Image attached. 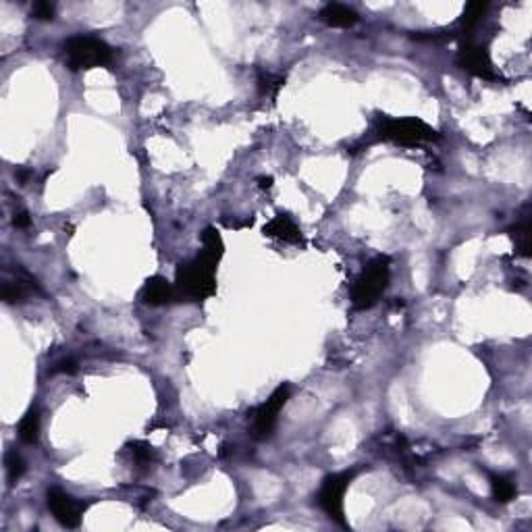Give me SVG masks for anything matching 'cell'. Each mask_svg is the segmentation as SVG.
<instances>
[{"label":"cell","mask_w":532,"mask_h":532,"mask_svg":"<svg viewBox=\"0 0 532 532\" xmlns=\"http://www.w3.org/2000/svg\"><path fill=\"white\" fill-rule=\"evenodd\" d=\"M19 437L27 445L38 443V437H40V414H38L36 407L27 409L25 416L21 418V422H19Z\"/></svg>","instance_id":"12"},{"label":"cell","mask_w":532,"mask_h":532,"mask_svg":"<svg viewBox=\"0 0 532 532\" xmlns=\"http://www.w3.org/2000/svg\"><path fill=\"white\" fill-rule=\"evenodd\" d=\"M46 505L52 511L54 520L65 528H77L81 524L84 511L88 507L86 503L77 501L75 497H71L69 493H65L61 489H48Z\"/></svg>","instance_id":"8"},{"label":"cell","mask_w":532,"mask_h":532,"mask_svg":"<svg viewBox=\"0 0 532 532\" xmlns=\"http://www.w3.org/2000/svg\"><path fill=\"white\" fill-rule=\"evenodd\" d=\"M13 225H15L17 229H27V227L31 225L29 212H27L25 208H21V210H15V214H13Z\"/></svg>","instance_id":"22"},{"label":"cell","mask_w":532,"mask_h":532,"mask_svg":"<svg viewBox=\"0 0 532 532\" xmlns=\"http://www.w3.org/2000/svg\"><path fill=\"white\" fill-rule=\"evenodd\" d=\"M258 183H260V188H262V190H268V188L273 186V177H260Z\"/></svg>","instance_id":"24"},{"label":"cell","mask_w":532,"mask_h":532,"mask_svg":"<svg viewBox=\"0 0 532 532\" xmlns=\"http://www.w3.org/2000/svg\"><path fill=\"white\" fill-rule=\"evenodd\" d=\"M351 477L353 474H349V472H345V474H331L322 481V487H320V493H318V503L325 509V514L341 526H345L343 497H345V491L349 487Z\"/></svg>","instance_id":"6"},{"label":"cell","mask_w":532,"mask_h":532,"mask_svg":"<svg viewBox=\"0 0 532 532\" xmlns=\"http://www.w3.org/2000/svg\"><path fill=\"white\" fill-rule=\"evenodd\" d=\"M5 464H7V477H9V483H11V485H15V483L25 474V461H23V457H21L17 451H9V453H7Z\"/></svg>","instance_id":"17"},{"label":"cell","mask_w":532,"mask_h":532,"mask_svg":"<svg viewBox=\"0 0 532 532\" xmlns=\"http://www.w3.org/2000/svg\"><path fill=\"white\" fill-rule=\"evenodd\" d=\"M377 131L383 140L395 142V144L407 146V148L420 146L427 142H437L441 138L435 127H431L422 119H416V116H403V119L385 116V119H381Z\"/></svg>","instance_id":"3"},{"label":"cell","mask_w":532,"mask_h":532,"mask_svg":"<svg viewBox=\"0 0 532 532\" xmlns=\"http://www.w3.org/2000/svg\"><path fill=\"white\" fill-rule=\"evenodd\" d=\"M318 17L329 27H339V29H345V27H351V25L358 23V13L356 11L345 7V5H337V3H331V5L322 7Z\"/></svg>","instance_id":"11"},{"label":"cell","mask_w":532,"mask_h":532,"mask_svg":"<svg viewBox=\"0 0 532 532\" xmlns=\"http://www.w3.org/2000/svg\"><path fill=\"white\" fill-rule=\"evenodd\" d=\"M140 300L148 306H166L173 300H179L177 298V289L173 283H168L164 277H150L142 291H140Z\"/></svg>","instance_id":"9"},{"label":"cell","mask_w":532,"mask_h":532,"mask_svg":"<svg viewBox=\"0 0 532 532\" xmlns=\"http://www.w3.org/2000/svg\"><path fill=\"white\" fill-rule=\"evenodd\" d=\"M67 65L73 71L110 65L112 48L94 36H73L63 44Z\"/></svg>","instance_id":"4"},{"label":"cell","mask_w":532,"mask_h":532,"mask_svg":"<svg viewBox=\"0 0 532 532\" xmlns=\"http://www.w3.org/2000/svg\"><path fill=\"white\" fill-rule=\"evenodd\" d=\"M27 295V289L23 287L21 281H15V283H7L3 287V300L7 304H15V302H21L23 298Z\"/></svg>","instance_id":"19"},{"label":"cell","mask_w":532,"mask_h":532,"mask_svg":"<svg viewBox=\"0 0 532 532\" xmlns=\"http://www.w3.org/2000/svg\"><path fill=\"white\" fill-rule=\"evenodd\" d=\"M56 372H67V375H75L77 372V362L75 360H63V362H58L56 364V368H54Z\"/></svg>","instance_id":"23"},{"label":"cell","mask_w":532,"mask_h":532,"mask_svg":"<svg viewBox=\"0 0 532 532\" xmlns=\"http://www.w3.org/2000/svg\"><path fill=\"white\" fill-rule=\"evenodd\" d=\"M457 65L468 71L470 75L481 77V79H499V75L493 69V61H491V54L485 46L477 44V42H464L459 46L457 52Z\"/></svg>","instance_id":"7"},{"label":"cell","mask_w":532,"mask_h":532,"mask_svg":"<svg viewBox=\"0 0 532 532\" xmlns=\"http://www.w3.org/2000/svg\"><path fill=\"white\" fill-rule=\"evenodd\" d=\"M131 453H134V457H136L140 464H148V461L154 457V449H152V445L146 443V441H136V443L131 445Z\"/></svg>","instance_id":"20"},{"label":"cell","mask_w":532,"mask_h":532,"mask_svg":"<svg viewBox=\"0 0 532 532\" xmlns=\"http://www.w3.org/2000/svg\"><path fill=\"white\" fill-rule=\"evenodd\" d=\"M389 275H391V262L387 256H377L366 264V268L360 273V277L353 283L351 291V304L356 310H368L372 308L381 295L385 293L389 285Z\"/></svg>","instance_id":"2"},{"label":"cell","mask_w":532,"mask_h":532,"mask_svg":"<svg viewBox=\"0 0 532 532\" xmlns=\"http://www.w3.org/2000/svg\"><path fill=\"white\" fill-rule=\"evenodd\" d=\"M264 235L266 238L285 242V244H295V246L304 244L300 227L295 225V220L289 214H283V212H279L270 223L264 225Z\"/></svg>","instance_id":"10"},{"label":"cell","mask_w":532,"mask_h":532,"mask_svg":"<svg viewBox=\"0 0 532 532\" xmlns=\"http://www.w3.org/2000/svg\"><path fill=\"white\" fill-rule=\"evenodd\" d=\"M202 250L216 256V258H223L225 254V244H223V238L220 233L214 229V227H208L204 233H202Z\"/></svg>","instance_id":"16"},{"label":"cell","mask_w":532,"mask_h":532,"mask_svg":"<svg viewBox=\"0 0 532 532\" xmlns=\"http://www.w3.org/2000/svg\"><path fill=\"white\" fill-rule=\"evenodd\" d=\"M511 235H514V240H516L518 254L528 258L530 256V216L528 214L511 229Z\"/></svg>","instance_id":"14"},{"label":"cell","mask_w":532,"mask_h":532,"mask_svg":"<svg viewBox=\"0 0 532 532\" xmlns=\"http://www.w3.org/2000/svg\"><path fill=\"white\" fill-rule=\"evenodd\" d=\"M283 84H285L283 77H275V75H268V73H260V77H258V88H260L262 96L277 98V94L283 88Z\"/></svg>","instance_id":"18"},{"label":"cell","mask_w":532,"mask_h":532,"mask_svg":"<svg viewBox=\"0 0 532 532\" xmlns=\"http://www.w3.org/2000/svg\"><path fill=\"white\" fill-rule=\"evenodd\" d=\"M287 399H289V385H281L273 391V395L262 405H258L250 414V433L256 441H264L275 433L279 411L285 407Z\"/></svg>","instance_id":"5"},{"label":"cell","mask_w":532,"mask_h":532,"mask_svg":"<svg viewBox=\"0 0 532 532\" xmlns=\"http://www.w3.org/2000/svg\"><path fill=\"white\" fill-rule=\"evenodd\" d=\"M31 13H34V17L36 19H40V21H52V17H54V7L50 5V3H36L34 5V9H31Z\"/></svg>","instance_id":"21"},{"label":"cell","mask_w":532,"mask_h":532,"mask_svg":"<svg viewBox=\"0 0 532 532\" xmlns=\"http://www.w3.org/2000/svg\"><path fill=\"white\" fill-rule=\"evenodd\" d=\"M487 11H489L487 3H470V5H466V9L461 13V27L466 31H472L485 19Z\"/></svg>","instance_id":"13"},{"label":"cell","mask_w":532,"mask_h":532,"mask_svg":"<svg viewBox=\"0 0 532 532\" xmlns=\"http://www.w3.org/2000/svg\"><path fill=\"white\" fill-rule=\"evenodd\" d=\"M491 491H493L495 501H499V503H509L518 495L516 485L505 477H491Z\"/></svg>","instance_id":"15"},{"label":"cell","mask_w":532,"mask_h":532,"mask_svg":"<svg viewBox=\"0 0 532 532\" xmlns=\"http://www.w3.org/2000/svg\"><path fill=\"white\" fill-rule=\"evenodd\" d=\"M220 258L200 252L194 260L186 262L177 270V298L202 302L216 291V264Z\"/></svg>","instance_id":"1"}]
</instances>
